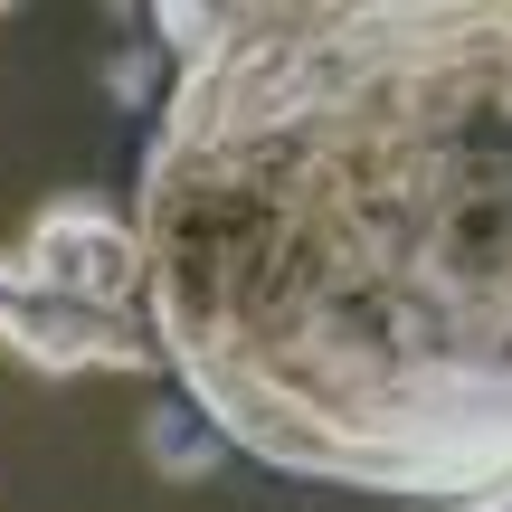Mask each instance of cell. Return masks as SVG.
Returning a JSON list of instances; mask_svg holds the SVG:
<instances>
[{"mask_svg": "<svg viewBox=\"0 0 512 512\" xmlns=\"http://www.w3.org/2000/svg\"><path fill=\"white\" fill-rule=\"evenodd\" d=\"M465 512H512V494H503V503H465Z\"/></svg>", "mask_w": 512, "mask_h": 512, "instance_id": "obj_3", "label": "cell"}, {"mask_svg": "<svg viewBox=\"0 0 512 512\" xmlns=\"http://www.w3.org/2000/svg\"><path fill=\"white\" fill-rule=\"evenodd\" d=\"M0 351L19 370H38V380L162 370L133 209H105L86 190H67L19 238H0Z\"/></svg>", "mask_w": 512, "mask_h": 512, "instance_id": "obj_2", "label": "cell"}, {"mask_svg": "<svg viewBox=\"0 0 512 512\" xmlns=\"http://www.w3.org/2000/svg\"><path fill=\"white\" fill-rule=\"evenodd\" d=\"M133 171L209 446L342 494H512V0H171Z\"/></svg>", "mask_w": 512, "mask_h": 512, "instance_id": "obj_1", "label": "cell"}]
</instances>
